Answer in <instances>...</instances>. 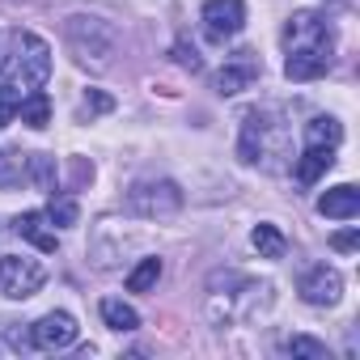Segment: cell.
<instances>
[{
	"mask_svg": "<svg viewBox=\"0 0 360 360\" xmlns=\"http://www.w3.org/2000/svg\"><path fill=\"white\" fill-rule=\"evenodd\" d=\"M284 43H288V60H284V77L288 81H318L330 72L335 64V30L322 13H297L284 26Z\"/></svg>",
	"mask_w": 360,
	"mask_h": 360,
	"instance_id": "1",
	"label": "cell"
},
{
	"mask_svg": "<svg viewBox=\"0 0 360 360\" xmlns=\"http://www.w3.org/2000/svg\"><path fill=\"white\" fill-rule=\"evenodd\" d=\"M51 77V47L30 30L0 34V81L18 89H43Z\"/></svg>",
	"mask_w": 360,
	"mask_h": 360,
	"instance_id": "2",
	"label": "cell"
},
{
	"mask_svg": "<svg viewBox=\"0 0 360 360\" xmlns=\"http://www.w3.org/2000/svg\"><path fill=\"white\" fill-rule=\"evenodd\" d=\"M64 34H68V47H72L77 64H85V68H106L115 47H119L115 26L102 22V18H89V13H72Z\"/></svg>",
	"mask_w": 360,
	"mask_h": 360,
	"instance_id": "3",
	"label": "cell"
},
{
	"mask_svg": "<svg viewBox=\"0 0 360 360\" xmlns=\"http://www.w3.org/2000/svg\"><path fill=\"white\" fill-rule=\"evenodd\" d=\"M288 131L284 123H276V110H246L242 115V140H238V157L246 165L263 161L271 165V157H284Z\"/></svg>",
	"mask_w": 360,
	"mask_h": 360,
	"instance_id": "4",
	"label": "cell"
},
{
	"mask_svg": "<svg viewBox=\"0 0 360 360\" xmlns=\"http://www.w3.org/2000/svg\"><path fill=\"white\" fill-rule=\"evenodd\" d=\"M127 208L144 221H157V217H174L183 208V191L169 178H148V183H136L127 191Z\"/></svg>",
	"mask_w": 360,
	"mask_h": 360,
	"instance_id": "5",
	"label": "cell"
},
{
	"mask_svg": "<svg viewBox=\"0 0 360 360\" xmlns=\"http://www.w3.org/2000/svg\"><path fill=\"white\" fill-rule=\"evenodd\" d=\"M47 284V267L39 259H22V255H0V292L9 301H26Z\"/></svg>",
	"mask_w": 360,
	"mask_h": 360,
	"instance_id": "6",
	"label": "cell"
},
{
	"mask_svg": "<svg viewBox=\"0 0 360 360\" xmlns=\"http://www.w3.org/2000/svg\"><path fill=\"white\" fill-rule=\"evenodd\" d=\"M200 22H204V34L212 43H229L246 26V5H242V0H204Z\"/></svg>",
	"mask_w": 360,
	"mask_h": 360,
	"instance_id": "7",
	"label": "cell"
},
{
	"mask_svg": "<svg viewBox=\"0 0 360 360\" xmlns=\"http://www.w3.org/2000/svg\"><path fill=\"white\" fill-rule=\"evenodd\" d=\"M72 343H77V318L64 314V309H51L30 326V347L34 352H60V347H72Z\"/></svg>",
	"mask_w": 360,
	"mask_h": 360,
	"instance_id": "8",
	"label": "cell"
},
{
	"mask_svg": "<svg viewBox=\"0 0 360 360\" xmlns=\"http://www.w3.org/2000/svg\"><path fill=\"white\" fill-rule=\"evenodd\" d=\"M297 292H301V301H305V305H335V301H339V292H343V276H339L335 267L318 263V267H309V271L301 276Z\"/></svg>",
	"mask_w": 360,
	"mask_h": 360,
	"instance_id": "9",
	"label": "cell"
},
{
	"mask_svg": "<svg viewBox=\"0 0 360 360\" xmlns=\"http://www.w3.org/2000/svg\"><path fill=\"white\" fill-rule=\"evenodd\" d=\"M13 233H18L22 242L39 246L43 255H56V250H60V233H56V225H51L47 212H22V217L13 221Z\"/></svg>",
	"mask_w": 360,
	"mask_h": 360,
	"instance_id": "10",
	"label": "cell"
},
{
	"mask_svg": "<svg viewBox=\"0 0 360 360\" xmlns=\"http://www.w3.org/2000/svg\"><path fill=\"white\" fill-rule=\"evenodd\" d=\"M255 81H259V64L250 60V51H238V60L217 72V94H242Z\"/></svg>",
	"mask_w": 360,
	"mask_h": 360,
	"instance_id": "11",
	"label": "cell"
},
{
	"mask_svg": "<svg viewBox=\"0 0 360 360\" xmlns=\"http://www.w3.org/2000/svg\"><path fill=\"white\" fill-rule=\"evenodd\" d=\"M330 165H335V148H326V144H305V153L297 157L292 174H297V183H301V187H314Z\"/></svg>",
	"mask_w": 360,
	"mask_h": 360,
	"instance_id": "12",
	"label": "cell"
},
{
	"mask_svg": "<svg viewBox=\"0 0 360 360\" xmlns=\"http://www.w3.org/2000/svg\"><path fill=\"white\" fill-rule=\"evenodd\" d=\"M318 212L330 217V221H352V217H360V191H356L352 183L330 187V191L318 200Z\"/></svg>",
	"mask_w": 360,
	"mask_h": 360,
	"instance_id": "13",
	"label": "cell"
},
{
	"mask_svg": "<svg viewBox=\"0 0 360 360\" xmlns=\"http://www.w3.org/2000/svg\"><path fill=\"white\" fill-rule=\"evenodd\" d=\"M26 178H30L39 191H47V195L60 191V169H56V157L51 153H26Z\"/></svg>",
	"mask_w": 360,
	"mask_h": 360,
	"instance_id": "14",
	"label": "cell"
},
{
	"mask_svg": "<svg viewBox=\"0 0 360 360\" xmlns=\"http://www.w3.org/2000/svg\"><path fill=\"white\" fill-rule=\"evenodd\" d=\"M18 115H22V123H26V127L43 131V127L51 123V98H47L43 89H30V94L22 98V106H18Z\"/></svg>",
	"mask_w": 360,
	"mask_h": 360,
	"instance_id": "15",
	"label": "cell"
},
{
	"mask_svg": "<svg viewBox=\"0 0 360 360\" xmlns=\"http://www.w3.org/2000/svg\"><path fill=\"white\" fill-rule=\"evenodd\" d=\"M250 246L259 250V259H284V255H288V242H284V233H280L276 225H255Z\"/></svg>",
	"mask_w": 360,
	"mask_h": 360,
	"instance_id": "16",
	"label": "cell"
},
{
	"mask_svg": "<svg viewBox=\"0 0 360 360\" xmlns=\"http://www.w3.org/2000/svg\"><path fill=\"white\" fill-rule=\"evenodd\" d=\"M339 140H343L339 119L318 115V119H309V123H305V144H326V148H339Z\"/></svg>",
	"mask_w": 360,
	"mask_h": 360,
	"instance_id": "17",
	"label": "cell"
},
{
	"mask_svg": "<svg viewBox=\"0 0 360 360\" xmlns=\"http://www.w3.org/2000/svg\"><path fill=\"white\" fill-rule=\"evenodd\" d=\"M102 322H106L110 330H119V335H127V330H136V326H140V314H136L131 305H123V301H115V297H106V301H102Z\"/></svg>",
	"mask_w": 360,
	"mask_h": 360,
	"instance_id": "18",
	"label": "cell"
},
{
	"mask_svg": "<svg viewBox=\"0 0 360 360\" xmlns=\"http://www.w3.org/2000/svg\"><path fill=\"white\" fill-rule=\"evenodd\" d=\"M22 178H26V153H18V148H0V191L22 187Z\"/></svg>",
	"mask_w": 360,
	"mask_h": 360,
	"instance_id": "19",
	"label": "cell"
},
{
	"mask_svg": "<svg viewBox=\"0 0 360 360\" xmlns=\"http://www.w3.org/2000/svg\"><path fill=\"white\" fill-rule=\"evenodd\" d=\"M161 280V259H140L127 276V292H153Z\"/></svg>",
	"mask_w": 360,
	"mask_h": 360,
	"instance_id": "20",
	"label": "cell"
},
{
	"mask_svg": "<svg viewBox=\"0 0 360 360\" xmlns=\"http://www.w3.org/2000/svg\"><path fill=\"white\" fill-rule=\"evenodd\" d=\"M284 352L297 356V360H330L326 343H322V339H309V335H292V339L284 343Z\"/></svg>",
	"mask_w": 360,
	"mask_h": 360,
	"instance_id": "21",
	"label": "cell"
},
{
	"mask_svg": "<svg viewBox=\"0 0 360 360\" xmlns=\"http://www.w3.org/2000/svg\"><path fill=\"white\" fill-rule=\"evenodd\" d=\"M22 98H26V89H18V85H5V81H0V127H9V123H13V115H18Z\"/></svg>",
	"mask_w": 360,
	"mask_h": 360,
	"instance_id": "22",
	"label": "cell"
},
{
	"mask_svg": "<svg viewBox=\"0 0 360 360\" xmlns=\"http://www.w3.org/2000/svg\"><path fill=\"white\" fill-rule=\"evenodd\" d=\"M47 217H51V225H56V229H68V225H77V204H72V200H64V195L56 191V200H51Z\"/></svg>",
	"mask_w": 360,
	"mask_h": 360,
	"instance_id": "23",
	"label": "cell"
},
{
	"mask_svg": "<svg viewBox=\"0 0 360 360\" xmlns=\"http://www.w3.org/2000/svg\"><path fill=\"white\" fill-rule=\"evenodd\" d=\"M115 110V98L102 94V89H89L85 102H81V119H94V115H110Z\"/></svg>",
	"mask_w": 360,
	"mask_h": 360,
	"instance_id": "24",
	"label": "cell"
},
{
	"mask_svg": "<svg viewBox=\"0 0 360 360\" xmlns=\"http://www.w3.org/2000/svg\"><path fill=\"white\" fill-rule=\"evenodd\" d=\"M174 60L183 64V68H191V72H200V68H204L200 51H195V47H187V43H174Z\"/></svg>",
	"mask_w": 360,
	"mask_h": 360,
	"instance_id": "25",
	"label": "cell"
},
{
	"mask_svg": "<svg viewBox=\"0 0 360 360\" xmlns=\"http://www.w3.org/2000/svg\"><path fill=\"white\" fill-rule=\"evenodd\" d=\"M330 246H335V250H343V255H352V250L360 246V229H343V233H335V238H330Z\"/></svg>",
	"mask_w": 360,
	"mask_h": 360,
	"instance_id": "26",
	"label": "cell"
}]
</instances>
